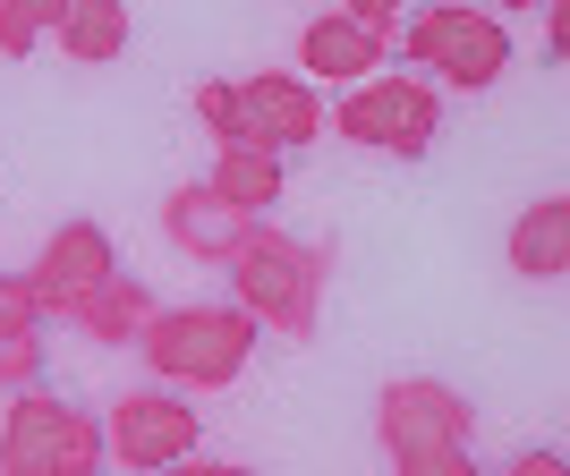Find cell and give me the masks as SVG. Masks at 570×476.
Listing matches in <instances>:
<instances>
[{
    "label": "cell",
    "instance_id": "obj_1",
    "mask_svg": "<svg viewBox=\"0 0 570 476\" xmlns=\"http://www.w3.org/2000/svg\"><path fill=\"white\" fill-rule=\"evenodd\" d=\"M333 264H341L333 238H324V247H298V238H282V230H264V221H256V230L238 238V256H230L238 315H247L256 333H273V340H307Z\"/></svg>",
    "mask_w": 570,
    "mask_h": 476
},
{
    "label": "cell",
    "instance_id": "obj_2",
    "mask_svg": "<svg viewBox=\"0 0 570 476\" xmlns=\"http://www.w3.org/2000/svg\"><path fill=\"white\" fill-rule=\"evenodd\" d=\"M375 434H383V459L392 476H476V452H469V400L434 375H409V383H383L375 400Z\"/></svg>",
    "mask_w": 570,
    "mask_h": 476
},
{
    "label": "cell",
    "instance_id": "obj_3",
    "mask_svg": "<svg viewBox=\"0 0 570 476\" xmlns=\"http://www.w3.org/2000/svg\"><path fill=\"white\" fill-rule=\"evenodd\" d=\"M137 357L170 391H222V383L247 375L256 324L238 307H154V324L137 333Z\"/></svg>",
    "mask_w": 570,
    "mask_h": 476
},
{
    "label": "cell",
    "instance_id": "obj_4",
    "mask_svg": "<svg viewBox=\"0 0 570 476\" xmlns=\"http://www.w3.org/2000/svg\"><path fill=\"white\" fill-rule=\"evenodd\" d=\"M0 476H102V426L77 400L26 383L0 417Z\"/></svg>",
    "mask_w": 570,
    "mask_h": 476
},
{
    "label": "cell",
    "instance_id": "obj_5",
    "mask_svg": "<svg viewBox=\"0 0 570 476\" xmlns=\"http://www.w3.org/2000/svg\"><path fill=\"white\" fill-rule=\"evenodd\" d=\"M333 128L350 145H366V153L417 162L434 145V128H443V102H434L426 77H366V86H350V95L333 102Z\"/></svg>",
    "mask_w": 570,
    "mask_h": 476
},
{
    "label": "cell",
    "instance_id": "obj_6",
    "mask_svg": "<svg viewBox=\"0 0 570 476\" xmlns=\"http://www.w3.org/2000/svg\"><path fill=\"white\" fill-rule=\"evenodd\" d=\"M401 51L417 69L452 77L460 95H476V86H494V77L511 69V34H502V18H485V9H426V18H409Z\"/></svg>",
    "mask_w": 570,
    "mask_h": 476
},
{
    "label": "cell",
    "instance_id": "obj_7",
    "mask_svg": "<svg viewBox=\"0 0 570 476\" xmlns=\"http://www.w3.org/2000/svg\"><path fill=\"white\" fill-rule=\"evenodd\" d=\"M196 434H205V417L179 391H119L111 417H102V459H119L137 476H163L179 459H196Z\"/></svg>",
    "mask_w": 570,
    "mask_h": 476
},
{
    "label": "cell",
    "instance_id": "obj_8",
    "mask_svg": "<svg viewBox=\"0 0 570 476\" xmlns=\"http://www.w3.org/2000/svg\"><path fill=\"white\" fill-rule=\"evenodd\" d=\"M238 95V145H256L282 162L289 145H315L324 137V95H315L307 77H282V69H256L230 86Z\"/></svg>",
    "mask_w": 570,
    "mask_h": 476
},
{
    "label": "cell",
    "instance_id": "obj_9",
    "mask_svg": "<svg viewBox=\"0 0 570 476\" xmlns=\"http://www.w3.org/2000/svg\"><path fill=\"white\" fill-rule=\"evenodd\" d=\"M35 298H43V315H77L86 298H95L102 281H119V256H111V230L102 221H60V230L43 238V256H35Z\"/></svg>",
    "mask_w": 570,
    "mask_h": 476
},
{
    "label": "cell",
    "instance_id": "obj_10",
    "mask_svg": "<svg viewBox=\"0 0 570 476\" xmlns=\"http://www.w3.org/2000/svg\"><path fill=\"white\" fill-rule=\"evenodd\" d=\"M247 230H256V221L230 214V205H222L205 179H188V188H170V196H163V238L179 247V256H196V264H230Z\"/></svg>",
    "mask_w": 570,
    "mask_h": 476
},
{
    "label": "cell",
    "instance_id": "obj_11",
    "mask_svg": "<svg viewBox=\"0 0 570 476\" xmlns=\"http://www.w3.org/2000/svg\"><path fill=\"white\" fill-rule=\"evenodd\" d=\"M502 256H511L520 281H562L570 272V196H537V205L511 221Z\"/></svg>",
    "mask_w": 570,
    "mask_h": 476
},
{
    "label": "cell",
    "instance_id": "obj_12",
    "mask_svg": "<svg viewBox=\"0 0 570 476\" xmlns=\"http://www.w3.org/2000/svg\"><path fill=\"white\" fill-rule=\"evenodd\" d=\"M298 69H307V77H333V86H366V77L383 69V51L333 9V18H307V26H298Z\"/></svg>",
    "mask_w": 570,
    "mask_h": 476
},
{
    "label": "cell",
    "instance_id": "obj_13",
    "mask_svg": "<svg viewBox=\"0 0 570 476\" xmlns=\"http://www.w3.org/2000/svg\"><path fill=\"white\" fill-rule=\"evenodd\" d=\"M205 188H214L230 214L264 221L273 205H282V162H273V153H256V145H222V153H214V179H205Z\"/></svg>",
    "mask_w": 570,
    "mask_h": 476
},
{
    "label": "cell",
    "instance_id": "obj_14",
    "mask_svg": "<svg viewBox=\"0 0 570 476\" xmlns=\"http://www.w3.org/2000/svg\"><path fill=\"white\" fill-rule=\"evenodd\" d=\"M69 324H77L86 340H111V349H119V340H137L145 324H154V289H145V281H102L95 298L69 315Z\"/></svg>",
    "mask_w": 570,
    "mask_h": 476
},
{
    "label": "cell",
    "instance_id": "obj_15",
    "mask_svg": "<svg viewBox=\"0 0 570 476\" xmlns=\"http://www.w3.org/2000/svg\"><path fill=\"white\" fill-rule=\"evenodd\" d=\"M60 51L69 60H119L128 51V9L119 0H69L60 9Z\"/></svg>",
    "mask_w": 570,
    "mask_h": 476
},
{
    "label": "cell",
    "instance_id": "obj_16",
    "mask_svg": "<svg viewBox=\"0 0 570 476\" xmlns=\"http://www.w3.org/2000/svg\"><path fill=\"white\" fill-rule=\"evenodd\" d=\"M60 9H69V0H0V51L26 60L43 34H60Z\"/></svg>",
    "mask_w": 570,
    "mask_h": 476
},
{
    "label": "cell",
    "instance_id": "obj_17",
    "mask_svg": "<svg viewBox=\"0 0 570 476\" xmlns=\"http://www.w3.org/2000/svg\"><path fill=\"white\" fill-rule=\"evenodd\" d=\"M43 333V298L26 272H0V340H35Z\"/></svg>",
    "mask_w": 570,
    "mask_h": 476
},
{
    "label": "cell",
    "instance_id": "obj_18",
    "mask_svg": "<svg viewBox=\"0 0 570 476\" xmlns=\"http://www.w3.org/2000/svg\"><path fill=\"white\" fill-rule=\"evenodd\" d=\"M196 119H205L214 153H222V145H238V95L222 86V77H205V86H196Z\"/></svg>",
    "mask_w": 570,
    "mask_h": 476
},
{
    "label": "cell",
    "instance_id": "obj_19",
    "mask_svg": "<svg viewBox=\"0 0 570 476\" xmlns=\"http://www.w3.org/2000/svg\"><path fill=\"white\" fill-rule=\"evenodd\" d=\"M341 18H350V26H357V34H366L375 51H392V43H401V9H392V0H350Z\"/></svg>",
    "mask_w": 570,
    "mask_h": 476
},
{
    "label": "cell",
    "instance_id": "obj_20",
    "mask_svg": "<svg viewBox=\"0 0 570 476\" xmlns=\"http://www.w3.org/2000/svg\"><path fill=\"white\" fill-rule=\"evenodd\" d=\"M35 375H43V340H0V383H9V391H26Z\"/></svg>",
    "mask_w": 570,
    "mask_h": 476
},
{
    "label": "cell",
    "instance_id": "obj_21",
    "mask_svg": "<svg viewBox=\"0 0 570 476\" xmlns=\"http://www.w3.org/2000/svg\"><path fill=\"white\" fill-rule=\"evenodd\" d=\"M511 476H570V468H562V452H520Z\"/></svg>",
    "mask_w": 570,
    "mask_h": 476
},
{
    "label": "cell",
    "instance_id": "obj_22",
    "mask_svg": "<svg viewBox=\"0 0 570 476\" xmlns=\"http://www.w3.org/2000/svg\"><path fill=\"white\" fill-rule=\"evenodd\" d=\"M179 476H256V468H238V459H179Z\"/></svg>",
    "mask_w": 570,
    "mask_h": 476
},
{
    "label": "cell",
    "instance_id": "obj_23",
    "mask_svg": "<svg viewBox=\"0 0 570 476\" xmlns=\"http://www.w3.org/2000/svg\"><path fill=\"white\" fill-rule=\"evenodd\" d=\"M163 476H179V468H163Z\"/></svg>",
    "mask_w": 570,
    "mask_h": 476
}]
</instances>
